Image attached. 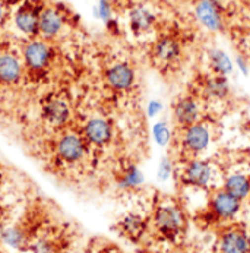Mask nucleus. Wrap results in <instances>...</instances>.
Wrapping results in <instances>:
<instances>
[{
  "instance_id": "obj_18",
  "label": "nucleus",
  "mask_w": 250,
  "mask_h": 253,
  "mask_svg": "<svg viewBox=\"0 0 250 253\" xmlns=\"http://www.w3.org/2000/svg\"><path fill=\"white\" fill-rule=\"evenodd\" d=\"M222 189H225L228 193L236 196L240 201H246L250 198V176L236 171L230 173L222 179Z\"/></svg>"
},
{
  "instance_id": "obj_3",
  "label": "nucleus",
  "mask_w": 250,
  "mask_h": 253,
  "mask_svg": "<svg viewBox=\"0 0 250 253\" xmlns=\"http://www.w3.org/2000/svg\"><path fill=\"white\" fill-rule=\"evenodd\" d=\"M180 151L186 158L201 157L205 154L212 144L214 133L212 127L207 122H196L187 127L180 129Z\"/></svg>"
},
{
  "instance_id": "obj_11",
  "label": "nucleus",
  "mask_w": 250,
  "mask_h": 253,
  "mask_svg": "<svg viewBox=\"0 0 250 253\" xmlns=\"http://www.w3.org/2000/svg\"><path fill=\"white\" fill-rule=\"evenodd\" d=\"M88 151V142L83 135L78 133H66L60 138L57 144V154L59 157L69 164H75L83 160Z\"/></svg>"
},
{
  "instance_id": "obj_26",
  "label": "nucleus",
  "mask_w": 250,
  "mask_h": 253,
  "mask_svg": "<svg viewBox=\"0 0 250 253\" xmlns=\"http://www.w3.org/2000/svg\"><path fill=\"white\" fill-rule=\"evenodd\" d=\"M113 12H114V6L107 0H100L98 4L95 6V16L101 19L104 24L113 18Z\"/></svg>"
},
{
  "instance_id": "obj_27",
  "label": "nucleus",
  "mask_w": 250,
  "mask_h": 253,
  "mask_svg": "<svg viewBox=\"0 0 250 253\" xmlns=\"http://www.w3.org/2000/svg\"><path fill=\"white\" fill-rule=\"evenodd\" d=\"M164 110V104L161 100H149L146 104V114L149 119H157Z\"/></svg>"
},
{
  "instance_id": "obj_5",
  "label": "nucleus",
  "mask_w": 250,
  "mask_h": 253,
  "mask_svg": "<svg viewBox=\"0 0 250 253\" xmlns=\"http://www.w3.org/2000/svg\"><path fill=\"white\" fill-rule=\"evenodd\" d=\"M195 18L209 33H221L225 27L224 6L221 0H196Z\"/></svg>"
},
{
  "instance_id": "obj_28",
  "label": "nucleus",
  "mask_w": 250,
  "mask_h": 253,
  "mask_svg": "<svg viewBox=\"0 0 250 253\" xmlns=\"http://www.w3.org/2000/svg\"><path fill=\"white\" fill-rule=\"evenodd\" d=\"M33 249L36 253H53L54 252V245L48 239H38Z\"/></svg>"
},
{
  "instance_id": "obj_22",
  "label": "nucleus",
  "mask_w": 250,
  "mask_h": 253,
  "mask_svg": "<svg viewBox=\"0 0 250 253\" xmlns=\"http://www.w3.org/2000/svg\"><path fill=\"white\" fill-rule=\"evenodd\" d=\"M21 75H22V65L16 56L13 54L0 56V82L15 84L21 79Z\"/></svg>"
},
{
  "instance_id": "obj_2",
  "label": "nucleus",
  "mask_w": 250,
  "mask_h": 253,
  "mask_svg": "<svg viewBox=\"0 0 250 253\" xmlns=\"http://www.w3.org/2000/svg\"><path fill=\"white\" fill-rule=\"evenodd\" d=\"M219 177V170L211 160L202 157L186 158L180 171V181L189 189L214 190L215 183Z\"/></svg>"
},
{
  "instance_id": "obj_4",
  "label": "nucleus",
  "mask_w": 250,
  "mask_h": 253,
  "mask_svg": "<svg viewBox=\"0 0 250 253\" xmlns=\"http://www.w3.org/2000/svg\"><path fill=\"white\" fill-rule=\"evenodd\" d=\"M242 208L243 201L237 199L222 187L214 189L208 201V211L212 214L215 221H233L242 212Z\"/></svg>"
},
{
  "instance_id": "obj_15",
  "label": "nucleus",
  "mask_w": 250,
  "mask_h": 253,
  "mask_svg": "<svg viewBox=\"0 0 250 253\" xmlns=\"http://www.w3.org/2000/svg\"><path fill=\"white\" fill-rule=\"evenodd\" d=\"M65 16L56 7H44L40 12L38 34L42 38H54L63 30Z\"/></svg>"
},
{
  "instance_id": "obj_9",
  "label": "nucleus",
  "mask_w": 250,
  "mask_h": 253,
  "mask_svg": "<svg viewBox=\"0 0 250 253\" xmlns=\"http://www.w3.org/2000/svg\"><path fill=\"white\" fill-rule=\"evenodd\" d=\"M127 18H129V28L136 37L149 34L158 22L157 13L143 3L130 6Z\"/></svg>"
},
{
  "instance_id": "obj_14",
  "label": "nucleus",
  "mask_w": 250,
  "mask_h": 253,
  "mask_svg": "<svg viewBox=\"0 0 250 253\" xmlns=\"http://www.w3.org/2000/svg\"><path fill=\"white\" fill-rule=\"evenodd\" d=\"M201 91L207 100H211V101L225 100L231 92V85H230L228 76L216 75V73H211V75L205 76L201 84Z\"/></svg>"
},
{
  "instance_id": "obj_16",
  "label": "nucleus",
  "mask_w": 250,
  "mask_h": 253,
  "mask_svg": "<svg viewBox=\"0 0 250 253\" xmlns=\"http://www.w3.org/2000/svg\"><path fill=\"white\" fill-rule=\"evenodd\" d=\"M40 12L34 6H22L15 13V25L16 28L28 37H36L38 34V22H40Z\"/></svg>"
},
{
  "instance_id": "obj_23",
  "label": "nucleus",
  "mask_w": 250,
  "mask_h": 253,
  "mask_svg": "<svg viewBox=\"0 0 250 253\" xmlns=\"http://www.w3.org/2000/svg\"><path fill=\"white\" fill-rule=\"evenodd\" d=\"M151 135H152V141L160 148H167L173 142V138H174L171 125L164 119H158L152 123Z\"/></svg>"
},
{
  "instance_id": "obj_19",
  "label": "nucleus",
  "mask_w": 250,
  "mask_h": 253,
  "mask_svg": "<svg viewBox=\"0 0 250 253\" xmlns=\"http://www.w3.org/2000/svg\"><path fill=\"white\" fill-rule=\"evenodd\" d=\"M145 184V174L136 164H127L117 177L119 189L125 192H133Z\"/></svg>"
},
{
  "instance_id": "obj_24",
  "label": "nucleus",
  "mask_w": 250,
  "mask_h": 253,
  "mask_svg": "<svg viewBox=\"0 0 250 253\" xmlns=\"http://www.w3.org/2000/svg\"><path fill=\"white\" fill-rule=\"evenodd\" d=\"M1 237V242L12 248V249H22L27 242H28V237L25 234V231L19 227H7L1 231L0 234Z\"/></svg>"
},
{
  "instance_id": "obj_25",
  "label": "nucleus",
  "mask_w": 250,
  "mask_h": 253,
  "mask_svg": "<svg viewBox=\"0 0 250 253\" xmlns=\"http://www.w3.org/2000/svg\"><path fill=\"white\" fill-rule=\"evenodd\" d=\"M174 171H176V167H174L171 157L163 155L158 161V166H157V179L161 183H166L173 177Z\"/></svg>"
},
{
  "instance_id": "obj_32",
  "label": "nucleus",
  "mask_w": 250,
  "mask_h": 253,
  "mask_svg": "<svg viewBox=\"0 0 250 253\" xmlns=\"http://www.w3.org/2000/svg\"><path fill=\"white\" fill-rule=\"evenodd\" d=\"M1 1H4V3H6V1H9V0H1Z\"/></svg>"
},
{
  "instance_id": "obj_21",
  "label": "nucleus",
  "mask_w": 250,
  "mask_h": 253,
  "mask_svg": "<svg viewBox=\"0 0 250 253\" xmlns=\"http://www.w3.org/2000/svg\"><path fill=\"white\" fill-rule=\"evenodd\" d=\"M208 62H209V68H211L212 73H216V75L230 76L236 69L234 60L230 57V54L227 51H224L221 48L208 50Z\"/></svg>"
},
{
  "instance_id": "obj_1",
  "label": "nucleus",
  "mask_w": 250,
  "mask_h": 253,
  "mask_svg": "<svg viewBox=\"0 0 250 253\" xmlns=\"http://www.w3.org/2000/svg\"><path fill=\"white\" fill-rule=\"evenodd\" d=\"M186 222L187 219L184 210L173 201L160 202L154 208L151 217V224L155 228V231L167 240H176L184 231Z\"/></svg>"
},
{
  "instance_id": "obj_29",
  "label": "nucleus",
  "mask_w": 250,
  "mask_h": 253,
  "mask_svg": "<svg viewBox=\"0 0 250 253\" xmlns=\"http://www.w3.org/2000/svg\"><path fill=\"white\" fill-rule=\"evenodd\" d=\"M234 66L239 69V72L242 73L243 76H249V63H248V60H246L242 54H237V56H236V59H234Z\"/></svg>"
},
{
  "instance_id": "obj_10",
  "label": "nucleus",
  "mask_w": 250,
  "mask_h": 253,
  "mask_svg": "<svg viewBox=\"0 0 250 253\" xmlns=\"http://www.w3.org/2000/svg\"><path fill=\"white\" fill-rule=\"evenodd\" d=\"M219 253H250V233L242 227L225 228L218 240Z\"/></svg>"
},
{
  "instance_id": "obj_20",
  "label": "nucleus",
  "mask_w": 250,
  "mask_h": 253,
  "mask_svg": "<svg viewBox=\"0 0 250 253\" xmlns=\"http://www.w3.org/2000/svg\"><path fill=\"white\" fill-rule=\"evenodd\" d=\"M44 116L45 119L56 126L65 125L71 117V109L68 103L62 98H50L44 104Z\"/></svg>"
},
{
  "instance_id": "obj_13",
  "label": "nucleus",
  "mask_w": 250,
  "mask_h": 253,
  "mask_svg": "<svg viewBox=\"0 0 250 253\" xmlns=\"http://www.w3.org/2000/svg\"><path fill=\"white\" fill-rule=\"evenodd\" d=\"M53 57L51 47L41 40H31L24 48V59L30 69L42 71L48 66Z\"/></svg>"
},
{
  "instance_id": "obj_30",
  "label": "nucleus",
  "mask_w": 250,
  "mask_h": 253,
  "mask_svg": "<svg viewBox=\"0 0 250 253\" xmlns=\"http://www.w3.org/2000/svg\"><path fill=\"white\" fill-rule=\"evenodd\" d=\"M6 15H7V9H6V3L0 0V25L4 22L6 19Z\"/></svg>"
},
{
  "instance_id": "obj_6",
  "label": "nucleus",
  "mask_w": 250,
  "mask_h": 253,
  "mask_svg": "<svg viewBox=\"0 0 250 253\" xmlns=\"http://www.w3.org/2000/svg\"><path fill=\"white\" fill-rule=\"evenodd\" d=\"M152 59L164 68L173 66L179 62L183 56V47L180 41L173 36L158 37L151 48Z\"/></svg>"
},
{
  "instance_id": "obj_31",
  "label": "nucleus",
  "mask_w": 250,
  "mask_h": 253,
  "mask_svg": "<svg viewBox=\"0 0 250 253\" xmlns=\"http://www.w3.org/2000/svg\"><path fill=\"white\" fill-rule=\"evenodd\" d=\"M107 1H110V3L116 7V6H122V4H125L127 0H107Z\"/></svg>"
},
{
  "instance_id": "obj_7",
  "label": "nucleus",
  "mask_w": 250,
  "mask_h": 253,
  "mask_svg": "<svg viewBox=\"0 0 250 253\" xmlns=\"http://www.w3.org/2000/svg\"><path fill=\"white\" fill-rule=\"evenodd\" d=\"M202 117V104L201 100L193 94H186L179 97L173 104V119L180 129L187 127Z\"/></svg>"
},
{
  "instance_id": "obj_12",
  "label": "nucleus",
  "mask_w": 250,
  "mask_h": 253,
  "mask_svg": "<svg viewBox=\"0 0 250 253\" xmlns=\"http://www.w3.org/2000/svg\"><path fill=\"white\" fill-rule=\"evenodd\" d=\"M83 138L94 146H106L113 139V126L104 117H92L83 126Z\"/></svg>"
},
{
  "instance_id": "obj_8",
  "label": "nucleus",
  "mask_w": 250,
  "mask_h": 253,
  "mask_svg": "<svg viewBox=\"0 0 250 253\" xmlns=\"http://www.w3.org/2000/svg\"><path fill=\"white\" fill-rule=\"evenodd\" d=\"M106 82L117 92L130 91L136 84V71L127 62H117L106 71Z\"/></svg>"
},
{
  "instance_id": "obj_17",
  "label": "nucleus",
  "mask_w": 250,
  "mask_h": 253,
  "mask_svg": "<svg viewBox=\"0 0 250 253\" xmlns=\"http://www.w3.org/2000/svg\"><path fill=\"white\" fill-rule=\"evenodd\" d=\"M146 228H148V219L138 212H129L119 221L120 233L125 237L135 242L142 237Z\"/></svg>"
}]
</instances>
